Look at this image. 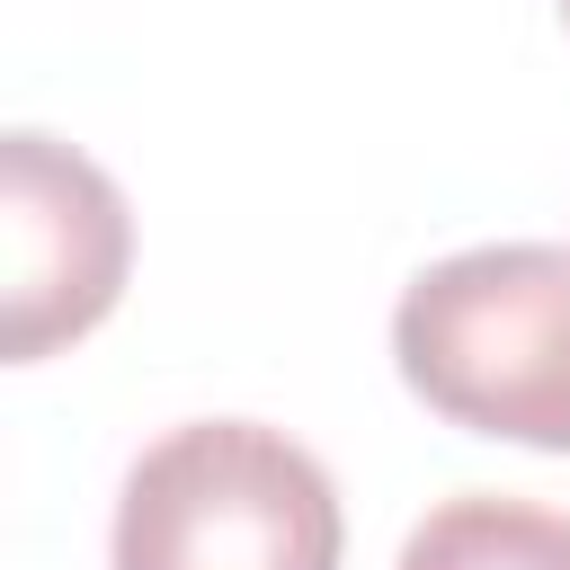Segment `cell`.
<instances>
[{"label":"cell","instance_id":"6da1fadb","mask_svg":"<svg viewBox=\"0 0 570 570\" xmlns=\"http://www.w3.org/2000/svg\"><path fill=\"white\" fill-rule=\"evenodd\" d=\"M392 356L436 419L570 454V249L490 240L436 258L392 312Z\"/></svg>","mask_w":570,"mask_h":570},{"label":"cell","instance_id":"7a4b0ae2","mask_svg":"<svg viewBox=\"0 0 570 570\" xmlns=\"http://www.w3.org/2000/svg\"><path fill=\"white\" fill-rule=\"evenodd\" d=\"M330 472L258 419H187L125 472L116 570H338Z\"/></svg>","mask_w":570,"mask_h":570},{"label":"cell","instance_id":"3957f363","mask_svg":"<svg viewBox=\"0 0 570 570\" xmlns=\"http://www.w3.org/2000/svg\"><path fill=\"white\" fill-rule=\"evenodd\" d=\"M0 240H9L0 347L18 365L98 330L125 294V267H134V214H125L116 178L53 134L0 142Z\"/></svg>","mask_w":570,"mask_h":570},{"label":"cell","instance_id":"277c9868","mask_svg":"<svg viewBox=\"0 0 570 570\" xmlns=\"http://www.w3.org/2000/svg\"><path fill=\"white\" fill-rule=\"evenodd\" d=\"M392 570H570V517L472 490V499L428 508Z\"/></svg>","mask_w":570,"mask_h":570},{"label":"cell","instance_id":"5b68a950","mask_svg":"<svg viewBox=\"0 0 570 570\" xmlns=\"http://www.w3.org/2000/svg\"><path fill=\"white\" fill-rule=\"evenodd\" d=\"M561 18H570V0H561Z\"/></svg>","mask_w":570,"mask_h":570}]
</instances>
